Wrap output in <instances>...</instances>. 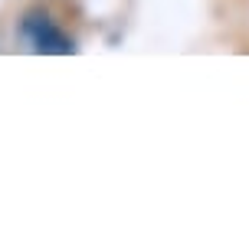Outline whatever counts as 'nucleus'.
<instances>
[{"mask_svg":"<svg viewBox=\"0 0 249 249\" xmlns=\"http://www.w3.org/2000/svg\"><path fill=\"white\" fill-rule=\"evenodd\" d=\"M20 36H23L30 53H59V56L75 53L72 39L66 36L43 10H30L23 20H20Z\"/></svg>","mask_w":249,"mask_h":249,"instance_id":"1","label":"nucleus"}]
</instances>
